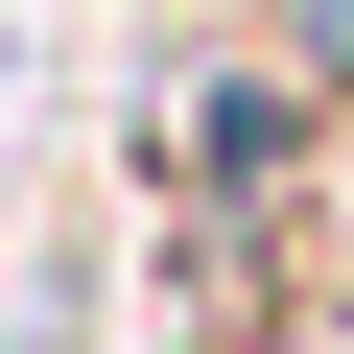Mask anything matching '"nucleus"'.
Returning a JSON list of instances; mask_svg holds the SVG:
<instances>
[{"mask_svg":"<svg viewBox=\"0 0 354 354\" xmlns=\"http://www.w3.org/2000/svg\"><path fill=\"white\" fill-rule=\"evenodd\" d=\"M260 71H307V95L354 118V0H260Z\"/></svg>","mask_w":354,"mask_h":354,"instance_id":"1","label":"nucleus"}]
</instances>
